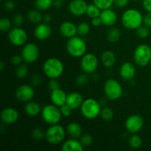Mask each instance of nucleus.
<instances>
[{"instance_id":"obj_4","label":"nucleus","mask_w":151,"mask_h":151,"mask_svg":"<svg viewBox=\"0 0 151 151\" xmlns=\"http://www.w3.org/2000/svg\"><path fill=\"white\" fill-rule=\"evenodd\" d=\"M80 109L82 115L86 119H94L100 115L102 108L98 101L93 98H88L84 100Z\"/></svg>"},{"instance_id":"obj_14","label":"nucleus","mask_w":151,"mask_h":151,"mask_svg":"<svg viewBox=\"0 0 151 151\" xmlns=\"http://www.w3.org/2000/svg\"><path fill=\"white\" fill-rule=\"evenodd\" d=\"M19 112L14 108L7 107L1 111V119L5 125H13L16 123L19 119Z\"/></svg>"},{"instance_id":"obj_20","label":"nucleus","mask_w":151,"mask_h":151,"mask_svg":"<svg viewBox=\"0 0 151 151\" xmlns=\"http://www.w3.org/2000/svg\"><path fill=\"white\" fill-rule=\"evenodd\" d=\"M60 34L66 38H70L75 36L78 33V28L74 23L71 22H64L59 27Z\"/></svg>"},{"instance_id":"obj_32","label":"nucleus","mask_w":151,"mask_h":151,"mask_svg":"<svg viewBox=\"0 0 151 151\" xmlns=\"http://www.w3.org/2000/svg\"><path fill=\"white\" fill-rule=\"evenodd\" d=\"M78 34L79 36H86L90 32V25L86 22H81L77 26Z\"/></svg>"},{"instance_id":"obj_36","label":"nucleus","mask_w":151,"mask_h":151,"mask_svg":"<svg viewBox=\"0 0 151 151\" xmlns=\"http://www.w3.org/2000/svg\"><path fill=\"white\" fill-rule=\"evenodd\" d=\"M137 31V35L139 38H146L148 37L149 34H150V30H149V27H147L145 25H141L139 27L137 28L136 29Z\"/></svg>"},{"instance_id":"obj_37","label":"nucleus","mask_w":151,"mask_h":151,"mask_svg":"<svg viewBox=\"0 0 151 151\" xmlns=\"http://www.w3.org/2000/svg\"><path fill=\"white\" fill-rule=\"evenodd\" d=\"M80 141L84 147H88L93 143V138L90 134H84L80 137Z\"/></svg>"},{"instance_id":"obj_7","label":"nucleus","mask_w":151,"mask_h":151,"mask_svg":"<svg viewBox=\"0 0 151 151\" xmlns=\"http://www.w3.org/2000/svg\"><path fill=\"white\" fill-rule=\"evenodd\" d=\"M103 90L106 97L111 101L119 100L123 94V89L121 84L116 80L112 78L105 82Z\"/></svg>"},{"instance_id":"obj_15","label":"nucleus","mask_w":151,"mask_h":151,"mask_svg":"<svg viewBox=\"0 0 151 151\" xmlns=\"http://www.w3.org/2000/svg\"><path fill=\"white\" fill-rule=\"evenodd\" d=\"M88 4L85 0H72L69 4V10L73 16H81L86 13Z\"/></svg>"},{"instance_id":"obj_6","label":"nucleus","mask_w":151,"mask_h":151,"mask_svg":"<svg viewBox=\"0 0 151 151\" xmlns=\"http://www.w3.org/2000/svg\"><path fill=\"white\" fill-rule=\"evenodd\" d=\"M134 63L140 67L148 65L151 60V48L147 44H139L134 52Z\"/></svg>"},{"instance_id":"obj_43","label":"nucleus","mask_w":151,"mask_h":151,"mask_svg":"<svg viewBox=\"0 0 151 151\" xmlns=\"http://www.w3.org/2000/svg\"><path fill=\"white\" fill-rule=\"evenodd\" d=\"M13 22L16 27H20L24 22L23 16L22 14H20V13L16 14L13 19Z\"/></svg>"},{"instance_id":"obj_56","label":"nucleus","mask_w":151,"mask_h":151,"mask_svg":"<svg viewBox=\"0 0 151 151\" xmlns=\"http://www.w3.org/2000/svg\"><path fill=\"white\" fill-rule=\"evenodd\" d=\"M150 48H151V46H150Z\"/></svg>"},{"instance_id":"obj_42","label":"nucleus","mask_w":151,"mask_h":151,"mask_svg":"<svg viewBox=\"0 0 151 151\" xmlns=\"http://www.w3.org/2000/svg\"><path fill=\"white\" fill-rule=\"evenodd\" d=\"M4 7L7 11L11 12L13 10H14V9L16 8V4L12 0H6L4 1Z\"/></svg>"},{"instance_id":"obj_26","label":"nucleus","mask_w":151,"mask_h":151,"mask_svg":"<svg viewBox=\"0 0 151 151\" xmlns=\"http://www.w3.org/2000/svg\"><path fill=\"white\" fill-rule=\"evenodd\" d=\"M27 19L32 24H38L41 23V21L43 20L44 16H42L40 10H29L27 14Z\"/></svg>"},{"instance_id":"obj_35","label":"nucleus","mask_w":151,"mask_h":151,"mask_svg":"<svg viewBox=\"0 0 151 151\" xmlns=\"http://www.w3.org/2000/svg\"><path fill=\"white\" fill-rule=\"evenodd\" d=\"M12 27V22L10 19L8 18H1L0 20V29L1 32H5L7 31H10Z\"/></svg>"},{"instance_id":"obj_25","label":"nucleus","mask_w":151,"mask_h":151,"mask_svg":"<svg viewBox=\"0 0 151 151\" xmlns=\"http://www.w3.org/2000/svg\"><path fill=\"white\" fill-rule=\"evenodd\" d=\"M66 133L69 137L74 139H78L82 136L83 130L81 125L77 122H70L66 127Z\"/></svg>"},{"instance_id":"obj_5","label":"nucleus","mask_w":151,"mask_h":151,"mask_svg":"<svg viewBox=\"0 0 151 151\" xmlns=\"http://www.w3.org/2000/svg\"><path fill=\"white\" fill-rule=\"evenodd\" d=\"M41 116L46 123L51 125L58 124L63 116L60 112V107H58L54 104H50L43 108Z\"/></svg>"},{"instance_id":"obj_31","label":"nucleus","mask_w":151,"mask_h":151,"mask_svg":"<svg viewBox=\"0 0 151 151\" xmlns=\"http://www.w3.org/2000/svg\"><path fill=\"white\" fill-rule=\"evenodd\" d=\"M114 116V114L111 108L104 107L102 109L101 112H100V116L104 121L109 122L113 119Z\"/></svg>"},{"instance_id":"obj_51","label":"nucleus","mask_w":151,"mask_h":151,"mask_svg":"<svg viewBox=\"0 0 151 151\" xmlns=\"http://www.w3.org/2000/svg\"><path fill=\"white\" fill-rule=\"evenodd\" d=\"M52 16L50 14H46L45 16H44V18H43V21H44L45 23H50L52 21Z\"/></svg>"},{"instance_id":"obj_41","label":"nucleus","mask_w":151,"mask_h":151,"mask_svg":"<svg viewBox=\"0 0 151 151\" xmlns=\"http://www.w3.org/2000/svg\"><path fill=\"white\" fill-rule=\"evenodd\" d=\"M60 112L62 114V116H65V117H69L72 114V108L69 107L67 104H64L60 107Z\"/></svg>"},{"instance_id":"obj_48","label":"nucleus","mask_w":151,"mask_h":151,"mask_svg":"<svg viewBox=\"0 0 151 151\" xmlns=\"http://www.w3.org/2000/svg\"><path fill=\"white\" fill-rule=\"evenodd\" d=\"M91 24H92V26L95 27H98L100 25L103 24L100 16L99 17L94 18V19H91Z\"/></svg>"},{"instance_id":"obj_39","label":"nucleus","mask_w":151,"mask_h":151,"mask_svg":"<svg viewBox=\"0 0 151 151\" xmlns=\"http://www.w3.org/2000/svg\"><path fill=\"white\" fill-rule=\"evenodd\" d=\"M32 137L35 140H41L43 138H45V133L41 128H34L32 131Z\"/></svg>"},{"instance_id":"obj_19","label":"nucleus","mask_w":151,"mask_h":151,"mask_svg":"<svg viewBox=\"0 0 151 151\" xmlns=\"http://www.w3.org/2000/svg\"><path fill=\"white\" fill-rule=\"evenodd\" d=\"M67 94L60 88L51 91L50 100L52 104L55 105L58 107H61L66 103Z\"/></svg>"},{"instance_id":"obj_34","label":"nucleus","mask_w":151,"mask_h":151,"mask_svg":"<svg viewBox=\"0 0 151 151\" xmlns=\"http://www.w3.org/2000/svg\"><path fill=\"white\" fill-rule=\"evenodd\" d=\"M16 76L19 79H24L27 77L28 74V69L27 66L24 64H21L19 66H17V68L16 69Z\"/></svg>"},{"instance_id":"obj_49","label":"nucleus","mask_w":151,"mask_h":151,"mask_svg":"<svg viewBox=\"0 0 151 151\" xmlns=\"http://www.w3.org/2000/svg\"><path fill=\"white\" fill-rule=\"evenodd\" d=\"M142 5L145 10L151 12V0H142Z\"/></svg>"},{"instance_id":"obj_57","label":"nucleus","mask_w":151,"mask_h":151,"mask_svg":"<svg viewBox=\"0 0 151 151\" xmlns=\"http://www.w3.org/2000/svg\"><path fill=\"white\" fill-rule=\"evenodd\" d=\"M63 1H64V0H63Z\"/></svg>"},{"instance_id":"obj_40","label":"nucleus","mask_w":151,"mask_h":151,"mask_svg":"<svg viewBox=\"0 0 151 151\" xmlns=\"http://www.w3.org/2000/svg\"><path fill=\"white\" fill-rule=\"evenodd\" d=\"M42 83V77L40 74H34L31 78V85L33 87H36L40 86Z\"/></svg>"},{"instance_id":"obj_24","label":"nucleus","mask_w":151,"mask_h":151,"mask_svg":"<svg viewBox=\"0 0 151 151\" xmlns=\"http://www.w3.org/2000/svg\"><path fill=\"white\" fill-rule=\"evenodd\" d=\"M101 61L103 66L107 68H111L116 63V56L111 50H106L101 55Z\"/></svg>"},{"instance_id":"obj_38","label":"nucleus","mask_w":151,"mask_h":151,"mask_svg":"<svg viewBox=\"0 0 151 151\" xmlns=\"http://www.w3.org/2000/svg\"><path fill=\"white\" fill-rule=\"evenodd\" d=\"M88 74H81V75H78L76 78V80H75V82H76V84L79 86H83L86 85L88 83Z\"/></svg>"},{"instance_id":"obj_50","label":"nucleus","mask_w":151,"mask_h":151,"mask_svg":"<svg viewBox=\"0 0 151 151\" xmlns=\"http://www.w3.org/2000/svg\"><path fill=\"white\" fill-rule=\"evenodd\" d=\"M63 0H53V6L56 8H60L63 5Z\"/></svg>"},{"instance_id":"obj_30","label":"nucleus","mask_w":151,"mask_h":151,"mask_svg":"<svg viewBox=\"0 0 151 151\" xmlns=\"http://www.w3.org/2000/svg\"><path fill=\"white\" fill-rule=\"evenodd\" d=\"M128 143H129L130 147H132L133 149H139V147H141L142 145V140L139 136L134 134L129 138Z\"/></svg>"},{"instance_id":"obj_44","label":"nucleus","mask_w":151,"mask_h":151,"mask_svg":"<svg viewBox=\"0 0 151 151\" xmlns=\"http://www.w3.org/2000/svg\"><path fill=\"white\" fill-rule=\"evenodd\" d=\"M23 58L22 55H15L10 59L12 64L15 65V66H19L22 64V61H23Z\"/></svg>"},{"instance_id":"obj_17","label":"nucleus","mask_w":151,"mask_h":151,"mask_svg":"<svg viewBox=\"0 0 151 151\" xmlns=\"http://www.w3.org/2000/svg\"><path fill=\"white\" fill-rule=\"evenodd\" d=\"M100 18L103 25L107 27H112L117 22V15L111 8L101 10Z\"/></svg>"},{"instance_id":"obj_3","label":"nucleus","mask_w":151,"mask_h":151,"mask_svg":"<svg viewBox=\"0 0 151 151\" xmlns=\"http://www.w3.org/2000/svg\"><path fill=\"white\" fill-rule=\"evenodd\" d=\"M66 50L72 57L82 58L86 52V43L81 36L75 35L68 39L66 42Z\"/></svg>"},{"instance_id":"obj_13","label":"nucleus","mask_w":151,"mask_h":151,"mask_svg":"<svg viewBox=\"0 0 151 151\" xmlns=\"http://www.w3.org/2000/svg\"><path fill=\"white\" fill-rule=\"evenodd\" d=\"M125 128L131 134H137L142 130L144 125V119L139 114L131 115L125 121Z\"/></svg>"},{"instance_id":"obj_1","label":"nucleus","mask_w":151,"mask_h":151,"mask_svg":"<svg viewBox=\"0 0 151 151\" xmlns=\"http://www.w3.org/2000/svg\"><path fill=\"white\" fill-rule=\"evenodd\" d=\"M143 17L141 12L137 9H128L122 13L121 22L126 29L134 30L142 25Z\"/></svg>"},{"instance_id":"obj_23","label":"nucleus","mask_w":151,"mask_h":151,"mask_svg":"<svg viewBox=\"0 0 151 151\" xmlns=\"http://www.w3.org/2000/svg\"><path fill=\"white\" fill-rule=\"evenodd\" d=\"M24 111L27 115L33 117V116H38L40 113H41L42 109H41L39 103L31 100V101L27 102L26 103L24 107Z\"/></svg>"},{"instance_id":"obj_54","label":"nucleus","mask_w":151,"mask_h":151,"mask_svg":"<svg viewBox=\"0 0 151 151\" xmlns=\"http://www.w3.org/2000/svg\"><path fill=\"white\" fill-rule=\"evenodd\" d=\"M150 65H151V60H150Z\"/></svg>"},{"instance_id":"obj_53","label":"nucleus","mask_w":151,"mask_h":151,"mask_svg":"<svg viewBox=\"0 0 151 151\" xmlns=\"http://www.w3.org/2000/svg\"><path fill=\"white\" fill-rule=\"evenodd\" d=\"M132 1H140V0H132Z\"/></svg>"},{"instance_id":"obj_21","label":"nucleus","mask_w":151,"mask_h":151,"mask_svg":"<svg viewBox=\"0 0 151 151\" xmlns=\"http://www.w3.org/2000/svg\"><path fill=\"white\" fill-rule=\"evenodd\" d=\"M83 101V97L81 95V94H80L79 92L74 91V92L69 93V94H67L66 104L72 108V110H76V109L81 108Z\"/></svg>"},{"instance_id":"obj_29","label":"nucleus","mask_w":151,"mask_h":151,"mask_svg":"<svg viewBox=\"0 0 151 151\" xmlns=\"http://www.w3.org/2000/svg\"><path fill=\"white\" fill-rule=\"evenodd\" d=\"M101 13V10L97 7L96 4L94 3L92 4H88V7L86 10V14L91 19H94V18L99 17Z\"/></svg>"},{"instance_id":"obj_16","label":"nucleus","mask_w":151,"mask_h":151,"mask_svg":"<svg viewBox=\"0 0 151 151\" xmlns=\"http://www.w3.org/2000/svg\"><path fill=\"white\" fill-rule=\"evenodd\" d=\"M52 34V28L47 23H39L34 29V35L39 41L48 39Z\"/></svg>"},{"instance_id":"obj_8","label":"nucleus","mask_w":151,"mask_h":151,"mask_svg":"<svg viewBox=\"0 0 151 151\" xmlns=\"http://www.w3.org/2000/svg\"><path fill=\"white\" fill-rule=\"evenodd\" d=\"M65 129L59 124L51 125L45 132V139L50 144L58 145L65 139Z\"/></svg>"},{"instance_id":"obj_9","label":"nucleus","mask_w":151,"mask_h":151,"mask_svg":"<svg viewBox=\"0 0 151 151\" xmlns=\"http://www.w3.org/2000/svg\"><path fill=\"white\" fill-rule=\"evenodd\" d=\"M99 60L97 56L92 53H86L81 60V68L84 73L92 74L98 68Z\"/></svg>"},{"instance_id":"obj_12","label":"nucleus","mask_w":151,"mask_h":151,"mask_svg":"<svg viewBox=\"0 0 151 151\" xmlns=\"http://www.w3.org/2000/svg\"><path fill=\"white\" fill-rule=\"evenodd\" d=\"M15 96L20 102L27 103L31 101L35 96V91L32 86L29 84H23L16 88Z\"/></svg>"},{"instance_id":"obj_33","label":"nucleus","mask_w":151,"mask_h":151,"mask_svg":"<svg viewBox=\"0 0 151 151\" xmlns=\"http://www.w3.org/2000/svg\"><path fill=\"white\" fill-rule=\"evenodd\" d=\"M93 3L103 10L111 8L114 4V0H93Z\"/></svg>"},{"instance_id":"obj_10","label":"nucleus","mask_w":151,"mask_h":151,"mask_svg":"<svg viewBox=\"0 0 151 151\" xmlns=\"http://www.w3.org/2000/svg\"><path fill=\"white\" fill-rule=\"evenodd\" d=\"M39 54V48L35 43H27L24 44L21 52L24 61L27 63H33L37 61Z\"/></svg>"},{"instance_id":"obj_22","label":"nucleus","mask_w":151,"mask_h":151,"mask_svg":"<svg viewBox=\"0 0 151 151\" xmlns=\"http://www.w3.org/2000/svg\"><path fill=\"white\" fill-rule=\"evenodd\" d=\"M61 150L63 151H83L84 150V147L80 140L72 138L63 143Z\"/></svg>"},{"instance_id":"obj_18","label":"nucleus","mask_w":151,"mask_h":151,"mask_svg":"<svg viewBox=\"0 0 151 151\" xmlns=\"http://www.w3.org/2000/svg\"><path fill=\"white\" fill-rule=\"evenodd\" d=\"M119 75L122 79L125 81H131L135 77V66L130 62H125L119 68Z\"/></svg>"},{"instance_id":"obj_11","label":"nucleus","mask_w":151,"mask_h":151,"mask_svg":"<svg viewBox=\"0 0 151 151\" xmlns=\"http://www.w3.org/2000/svg\"><path fill=\"white\" fill-rule=\"evenodd\" d=\"M27 38V33L26 31L19 27L11 28L8 32L9 41L16 47H21L26 44Z\"/></svg>"},{"instance_id":"obj_27","label":"nucleus","mask_w":151,"mask_h":151,"mask_svg":"<svg viewBox=\"0 0 151 151\" xmlns=\"http://www.w3.org/2000/svg\"><path fill=\"white\" fill-rule=\"evenodd\" d=\"M121 31L120 29L116 27L111 28L107 34L108 41L111 43H116L120 39Z\"/></svg>"},{"instance_id":"obj_52","label":"nucleus","mask_w":151,"mask_h":151,"mask_svg":"<svg viewBox=\"0 0 151 151\" xmlns=\"http://www.w3.org/2000/svg\"><path fill=\"white\" fill-rule=\"evenodd\" d=\"M4 67H5V64H4V61H1V63H0V70L3 71Z\"/></svg>"},{"instance_id":"obj_46","label":"nucleus","mask_w":151,"mask_h":151,"mask_svg":"<svg viewBox=\"0 0 151 151\" xmlns=\"http://www.w3.org/2000/svg\"><path fill=\"white\" fill-rule=\"evenodd\" d=\"M143 24L147 27L151 28V12H147L143 17Z\"/></svg>"},{"instance_id":"obj_28","label":"nucleus","mask_w":151,"mask_h":151,"mask_svg":"<svg viewBox=\"0 0 151 151\" xmlns=\"http://www.w3.org/2000/svg\"><path fill=\"white\" fill-rule=\"evenodd\" d=\"M53 5V0H35V7L40 11H46Z\"/></svg>"},{"instance_id":"obj_55","label":"nucleus","mask_w":151,"mask_h":151,"mask_svg":"<svg viewBox=\"0 0 151 151\" xmlns=\"http://www.w3.org/2000/svg\"><path fill=\"white\" fill-rule=\"evenodd\" d=\"M1 1H4V0H1Z\"/></svg>"},{"instance_id":"obj_2","label":"nucleus","mask_w":151,"mask_h":151,"mask_svg":"<svg viewBox=\"0 0 151 151\" xmlns=\"http://www.w3.org/2000/svg\"><path fill=\"white\" fill-rule=\"evenodd\" d=\"M64 71L63 62L57 58H50L44 62L43 72L50 79H58Z\"/></svg>"},{"instance_id":"obj_45","label":"nucleus","mask_w":151,"mask_h":151,"mask_svg":"<svg viewBox=\"0 0 151 151\" xmlns=\"http://www.w3.org/2000/svg\"><path fill=\"white\" fill-rule=\"evenodd\" d=\"M48 86L50 91H53V90L58 89V88H60V83L58 82L56 79H50V82L48 83Z\"/></svg>"},{"instance_id":"obj_47","label":"nucleus","mask_w":151,"mask_h":151,"mask_svg":"<svg viewBox=\"0 0 151 151\" xmlns=\"http://www.w3.org/2000/svg\"><path fill=\"white\" fill-rule=\"evenodd\" d=\"M129 0H114V4L119 7H124L128 4Z\"/></svg>"}]
</instances>
